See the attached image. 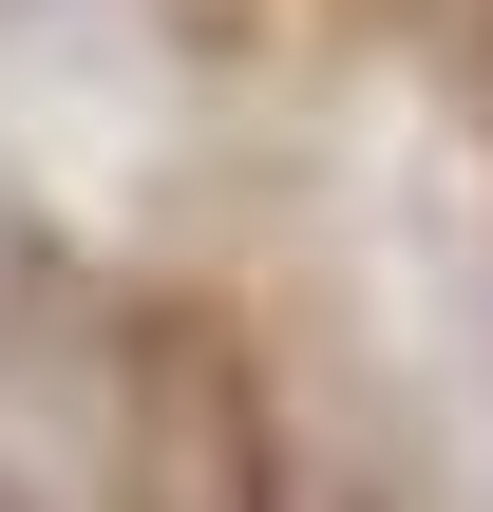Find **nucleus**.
Instances as JSON below:
<instances>
[{"mask_svg": "<svg viewBox=\"0 0 493 512\" xmlns=\"http://www.w3.org/2000/svg\"><path fill=\"white\" fill-rule=\"evenodd\" d=\"M0 512H38V494H19V475H0Z\"/></svg>", "mask_w": 493, "mask_h": 512, "instance_id": "1", "label": "nucleus"}]
</instances>
